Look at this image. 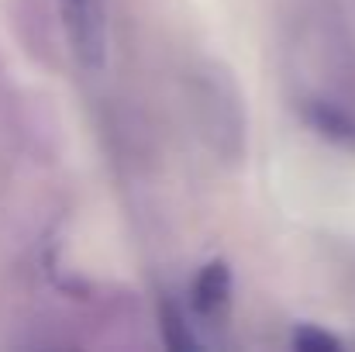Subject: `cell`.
I'll return each mask as SVG.
<instances>
[{
    "label": "cell",
    "mask_w": 355,
    "mask_h": 352,
    "mask_svg": "<svg viewBox=\"0 0 355 352\" xmlns=\"http://www.w3.org/2000/svg\"><path fill=\"white\" fill-rule=\"evenodd\" d=\"M69 38L76 45V56L87 66H104L107 56V17H104V0H59Z\"/></svg>",
    "instance_id": "obj_1"
},
{
    "label": "cell",
    "mask_w": 355,
    "mask_h": 352,
    "mask_svg": "<svg viewBox=\"0 0 355 352\" xmlns=\"http://www.w3.org/2000/svg\"><path fill=\"white\" fill-rule=\"evenodd\" d=\"M228 290H232V276L225 266H207L200 269V276L193 280V304L204 315H214L228 304Z\"/></svg>",
    "instance_id": "obj_2"
},
{
    "label": "cell",
    "mask_w": 355,
    "mask_h": 352,
    "mask_svg": "<svg viewBox=\"0 0 355 352\" xmlns=\"http://www.w3.org/2000/svg\"><path fill=\"white\" fill-rule=\"evenodd\" d=\"M293 342H297V349H314V352L338 349V339H331V335H324V332H318V328H311V325H304V328L293 335Z\"/></svg>",
    "instance_id": "obj_3"
}]
</instances>
